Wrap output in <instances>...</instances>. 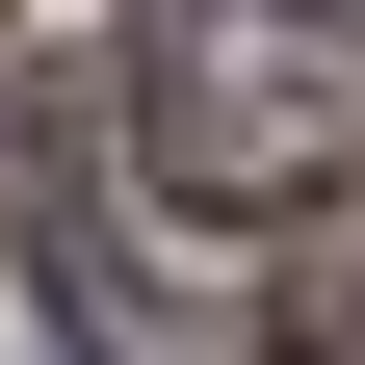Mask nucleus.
I'll return each instance as SVG.
<instances>
[{"mask_svg": "<svg viewBox=\"0 0 365 365\" xmlns=\"http://www.w3.org/2000/svg\"><path fill=\"white\" fill-rule=\"evenodd\" d=\"M130 157L182 209H313L365 157V26L339 0H130Z\"/></svg>", "mask_w": 365, "mask_h": 365, "instance_id": "1", "label": "nucleus"}, {"mask_svg": "<svg viewBox=\"0 0 365 365\" xmlns=\"http://www.w3.org/2000/svg\"><path fill=\"white\" fill-rule=\"evenodd\" d=\"M209 365H287V339H209Z\"/></svg>", "mask_w": 365, "mask_h": 365, "instance_id": "2", "label": "nucleus"}, {"mask_svg": "<svg viewBox=\"0 0 365 365\" xmlns=\"http://www.w3.org/2000/svg\"><path fill=\"white\" fill-rule=\"evenodd\" d=\"M0 26H26V0H0Z\"/></svg>", "mask_w": 365, "mask_h": 365, "instance_id": "3", "label": "nucleus"}]
</instances>
